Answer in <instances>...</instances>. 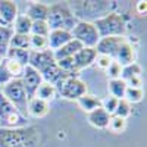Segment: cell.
<instances>
[{"label":"cell","mask_w":147,"mask_h":147,"mask_svg":"<svg viewBox=\"0 0 147 147\" xmlns=\"http://www.w3.org/2000/svg\"><path fill=\"white\" fill-rule=\"evenodd\" d=\"M97 56L96 49H90V47H82L80 52H77L72 56L74 60V66H75V71H81L84 68H88L90 65L94 63V59Z\"/></svg>","instance_id":"obj_11"},{"label":"cell","mask_w":147,"mask_h":147,"mask_svg":"<svg viewBox=\"0 0 147 147\" xmlns=\"http://www.w3.org/2000/svg\"><path fill=\"white\" fill-rule=\"evenodd\" d=\"M112 60H113V59H110V57L106 56V55H97L96 59H94V63L97 65V68H99V69L106 71V69L109 68V65L112 63Z\"/></svg>","instance_id":"obj_36"},{"label":"cell","mask_w":147,"mask_h":147,"mask_svg":"<svg viewBox=\"0 0 147 147\" xmlns=\"http://www.w3.org/2000/svg\"><path fill=\"white\" fill-rule=\"evenodd\" d=\"M27 125V118L22 116L0 90V128L15 129Z\"/></svg>","instance_id":"obj_4"},{"label":"cell","mask_w":147,"mask_h":147,"mask_svg":"<svg viewBox=\"0 0 147 147\" xmlns=\"http://www.w3.org/2000/svg\"><path fill=\"white\" fill-rule=\"evenodd\" d=\"M31 25L32 21L24 13V15H18L13 25H12V30H13V34H21V35H30L31 34Z\"/></svg>","instance_id":"obj_20"},{"label":"cell","mask_w":147,"mask_h":147,"mask_svg":"<svg viewBox=\"0 0 147 147\" xmlns=\"http://www.w3.org/2000/svg\"><path fill=\"white\" fill-rule=\"evenodd\" d=\"M46 22L50 31L53 30H63V31H72V28L78 24L77 16L69 10V7H66L65 5H52L49 6V12H47V18Z\"/></svg>","instance_id":"obj_1"},{"label":"cell","mask_w":147,"mask_h":147,"mask_svg":"<svg viewBox=\"0 0 147 147\" xmlns=\"http://www.w3.org/2000/svg\"><path fill=\"white\" fill-rule=\"evenodd\" d=\"M28 116H34V118H43L49 113V110H50V105L47 102L38 99V97H32V99L28 100Z\"/></svg>","instance_id":"obj_16"},{"label":"cell","mask_w":147,"mask_h":147,"mask_svg":"<svg viewBox=\"0 0 147 147\" xmlns=\"http://www.w3.org/2000/svg\"><path fill=\"white\" fill-rule=\"evenodd\" d=\"M47 12H49V6H46V5H43V3H31L25 15H27L32 22H34V21H46Z\"/></svg>","instance_id":"obj_21"},{"label":"cell","mask_w":147,"mask_h":147,"mask_svg":"<svg viewBox=\"0 0 147 147\" xmlns=\"http://www.w3.org/2000/svg\"><path fill=\"white\" fill-rule=\"evenodd\" d=\"M18 16V6L15 2L10 0H0V19L5 22V25L12 27Z\"/></svg>","instance_id":"obj_13"},{"label":"cell","mask_w":147,"mask_h":147,"mask_svg":"<svg viewBox=\"0 0 147 147\" xmlns=\"http://www.w3.org/2000/svg\"><path fill=\"white\" fill-rule=\"evenodd\" d=\"M2 62L6 68V71L9 72V75L12 77V80H19L22 77V74H24V65H21L19 62H16V60H12V59H2Z\"/></svg>","instance_id":"obj_25"},{"label":"cell","mask_w":147,"mask_h":147,"mask_svg":"<svg viewBox=\"0 0 147 147\" xmlns=\"http://www.w3.org/2000/svg\"><path fill=\"white\" fill-rule=\"evenodd\" d=\"M116 106H118V99H115V97H112V96H107L102 100V109L106 113H109L110 116L115 113Z\"/></svg>","instance_id":"obj_34"},{"label":"cell","mask_w":147,"mask_h":147,"mask_svg":"<svg viewBox=\"0 0 147 147\" xmlns=\"http://www.w3.org/2000/svg\"><path fill=\"white\" fill-rule=\"evenodd\" d=\"M82 47H84V46H82L80 41H77V40L72 38V40L68 41L65 46H62L60 49L55 50V52H53V57H55V60H60V59H65V57H72L77 52H80Z\"/></svg>","instance_id":"obj_17"},{"label":"cell","mask_w":147,"mask_h":147,"mask_svg":"<svg viewBox=\"0 0 147 147\" xmlns=\"http://www.w3.org/2000/svg\"><path fill=\"white\" fill-rule=\"evenodd\" d=\"M0 62H2V59H0Z\"/></svg>","instance_id":"obj_39"},{"label":"cell","mask_w":147,"mask_h":147,"mask_svg":"<svg viewBox=\"0 0 147 147\" xmlns=\"http://www.w3.org/2000/svg\"><path fill=\"white\" fill-rule=\"evenodd\" d=\"M22 128H0V147H27V134Z\"/></svg>","instance_id":"obj_7"},{"label":"cell","mask_w":147,"mask_h":147,"mask_svg":"<svg viewBox=\"0 0 147 147\" xmlns=\"http://www.w3.org/2000/svg\"><path fill=\"white\" fill-rule=\"evenodd\" d=\"M0 90H2V94L6 99L18 109V112L22 116L28 118V110H27L28 97H27V93H25V88H24V85H22L21 78L19 80H12L10 82L3 85Z\"/></svg>","instance_id":"obj_3"},{"label":"cell","mask_w":147,"mask_h":147,"mask_svg":"<svg viewBox=\"0 0 147 147\" xmlns=\"http://www.w3.org/2000/svg\"><path fill=\"white\" fill-rule=\"evenodd\" d=\"M71 35L74 40L80 41L84 47H90V49H96L97 43L100 40V35L97 32L94 24L87 21H78V24L72 28Z\"/></svg>","instance_id":"obj_5"},{"label":"cell","mask_w":147,"mask_h":147,"mask_svg":"<svg viewBox=\"0 0 147 147\" xmlns=\"http://www.w3.org/2000/svg\"><path fill=\"white\" fill-rule=\"evenodd\" d=\"M77 103L84 112H87V113L93 112V110L97 109V107H102V100L99 99V97H96L93 94H88V93H85L84 96L80 97V99H77Z\"/></svg>","instance_id":"obj_19"},{"label":"cell","mask_w":147,"mask_h":147,"mask_svg":"<svg viewBox=\"0 0 147 147\" xmlns=\"http://www.w3.org/2000/svg\"><path fill=\"white\" fill-rule=\"evenodd\" d=\"M72 40V35L69 31H63V30H53L49 32L47 35V41H49V50H57L62 46H65L68 41Z\"/></svg>","instance_id":"obj_14"},{"label":"cell","mask_w":147,"mask_h":147,"mask_svg":"<svg viewBox=\"0 0 147 147\" xmlns=\"http://www.w3.org/2000/svg\"><path fill=\"white\" fill-rule=\"evenodd\" d=\"M93 24L100 35V38H105V37H121L125 34V30H127L124 16L115 13V12L105 15L103 18L96 19Z\"/></svg>","instance_id":"obj_2"},{"label":"cell","mask_w":147,"mask_h":147,"mask_svg":"<svg viewBox=\"0 0 147 147\" xmlns=\"http://www.w3.org/2000/svg\"><path fill=\"white\" fill-rule=\"evenodd\" d=\"M9 47L12 49H21V50H30V35H21L13 34L10 38Z\"/></svg>","instance_id":"obj_29"},{"label":"cell","mask_w":147,"mask_h":147,"mask_svg":"<svg viewBox=\"0 0 147 147\" xmlns=\"http://www.w3.org/2000/svg\"><path fill=\"white\" fill-rule=\"evenodd\" d=\"M129 115H131V105H129L125 99L118 100V106H116V109H115L113 116H118V118H122V119H127Z\"/></svg>","instance_id":"obj_33"},{"label":"cell","mask_w":147,"mask_h":147,"mask_svg":"<svg viewBox=\"0 0 147 147\" xmlns=\"http://www.w3.org/2000/svg\"><path fill=\"white\" fill-rule=\"evenodd\" d=\"M13 35V30L12 27H3L0 25V59H5L6 53L9 50V43Z\"/></svg>","instance_id":"obj_22"},{"label":"cell","mask_w":147,"mask_h":147,"mask_svg":"<svg viewBox=\"0 0 147 147\" xmlns=\"http://www.w3.org/2000/svg\"><path fill=\"white\" fill-rule=\"evenodd\" d=\"M53 62H56V60L53 57V52L52 50H44V52H31L30 50L28 65L31 68H34L35 71L41 72L44 68H47L49 65H52Z\"/></svg>","instance_id":"obj_10"},{"label":"cell","mask_w":147,"mask_h":147,"mask_svg":"<svg viewBox=\"0 0 147 147\" xmlns=\"http://www.w3.org/2000/svg\"><path fill=\"white\" fill-rule=\"evenodd\" d=\"M113 60H116L121 66H127V65L134 63L136 62V50H134V47L125 40L122 43V46L119 47V50Z\"/></svg>","instance_id":"obj_15"},{"label":"cell","mask_w":147,"mask_h":147,"mask_svg":"<svg viewBox=\"0 0 147 147\" xmlns=\"http://www.w3.org/2000/svg\"><path fill=\"white\" fill-rule=\"evenodd\" d=\"M107 90H109V96H112V97H115V99L121 100V99H124V94H125V90H127V84L121 78L109 80Z\"/></svg>","instance_id":"obj_23"},{"label":"cell","mask_w":147,"mask_h":147,"mask_svg":"<svg viewBox=\"0 0 147 147\" xmlns=\"http://www.w3.org/2000/svg\"><path fill=\"white\" fill-rule=\"evenodd\" d=\"M106 72H107V77L110 80H118V78H121L122 66L116 62V60H112V63L109 65V68L106 69Z\"/></svg>","instance_id":"obj_35"},{"label":"cell","mask_w":147,"mask_h":147,"mask_svg":"<svg viewBox=\"0 0 147 147\" xmlns=\"http://www.w3.org/2000/svg\"><path fill=\"white\" fill-rule=\"evenodd\" d=\"M0 25H3V27H7V25H5V22H3L2 19H0Z\"/></svg>","instance_id":"obj_38"},{"label":"cell","mask_w":147,"mask_h":147,"mask_svg":"<svg viewBox=\"0 0 147 147\" xmlns=\"http://www.w3.org/2000/svg\"><path fill=\"white\" fill-rule=\"evenodd\" d=\"M55 87H56L57 94L68 100H77L87 93V85L78 77H68L60 82H57Z\"/></svg>","instance_id":"obj_6"},{"label":"cell","mask_w":147,"mask_h":147,"mask_svg":"<svg viewBox=\"0 0 147 147\" xmlns=\"http://www.w3.org/2000/svg\"><path fill=\"white\" fill-rule=\"evenodd\" d=\"M127 38L124 35H121V37H105V38H100L99 43H97L96 52H97V55H106L110 59H115L119 47L122 46V43Z\"/></svg>","instance_id":"obj_9"},{"label":"cell","mask_w":147,"mask_h":147,"mask_svg":"<svg viewBox=\"0 0 147 147\" xmlns=\"http://www.w3.org/2000/svg\"><path fill=\"white\" fill-rule=\"evenodd\" d=\"M144 97V91L143 88H134V87H127L124 99L131 105V103H140Z\"/></svg>","instance_id":"obj_30"},{"label":"cell","mask_w":147,"mask_h":147,"mask_svg":"<svg viewBox=\"0 0 147 147\" xmlns=\"http://www.w3.org/2000/svg\"><path fill=\"white\" fill-rule=\"evenodd\" d=\"M30 50L31 52H44V50H49L47 37L30 35Z\"/></svg>","instance_id":"obj_28"},{"label":"cell","mask_w":147,"mask_h":147,"mask_svg":"<svg viewBox=\"0 0 147 147\" xmlns=\"http://www.w3.org/2000/svg\"><path fill=\"white\" fill-rule=\"evenodd\" d=\"M137 10H138V13H146L147 3H146V2H138V3H137Z\"/></svg>","instance_id":"obj_37"},{"label":"cell","mask_w":147,"mask_h":147,"mask_svg":"<svg viewBox=\"0 0 147 147\" xmlns=\"http://www.w3.org/2000/svg\"><path fill=\"white\" fill-rule=\"evenodd\" d=\"M56 94H57V91H56V87L55 85H52V84H49V82H41L40 84V87L37 88V93H35V96L34 97H38V99H41V100H44V102H50V100H53L55 97H56Z\"/></svg>","instance_id":"obj_24"},{"label":"cell","mask_w":147,"mask_h":147,"mask_svg":"<svg viewBox=\"0 0 147 147\" xmlns=\"http://www.w3.org/2000/svg\"><path fill=\"white\" fill-rule=\"evenodd\" d=\"M50 32L46 21H34L31 25V34L30 35H41V37H47Z\"/></svg>","instance_id":"obj_31"},{"label":"cell","mask_w":147,"mask_h":147,"mask_svg":"<svg viewBox=\"0 0 147 147\" xmlns=\"http://www.w3.org/2000/svg\"><path fill=\"white\" fill-rule=\"evenodd\" d=\"M21 81H22V85H24V88H25L27 97L30 100L35 96L37 88H38L40 84L43 82V78H41V74L38 71H35L34 68L27 65L25 68H24V74L21 77Z\"/></svg>","instance_id":"obj_8"},{"label":"cell","mask_w":147,"mask_h":147,"mask_svg":"<svg viewBox=\"0 0 147 147\" xmlns=\"http://www.w3.org/2000/svg\"><path fill=\"white\" fill-rule=\"evenodd\" d=\"M134 77H141V66L137 62L127 65V66H122V72H121V80L122 81L127 82L128 80H131Z\"/></svg>","instance_id":"obj_27"},{"label":"cell","mask_w":147,"mask_h":147,"mask_svg":"<svg viewBox=\"0 0 147 147\" xmlns=\"http://www.w3.org/2000/svg\"><path fill=\"white\" fill-rule=\"evenodd\" d=\"M88 122L94 127V128H99V129H105L107 128L109 125V119H110V115L106 113L102 107H97L94 109L93 112L88 113Z\"/></svg>","instance_id":"obj_18"},{"label":"cell","mask_w":147,"mask_h":147,"mask_svg":"<svg viewBox=\"0 0 147 147\" xmlns=\"http://www.w3.org/2000/svg\"><path fill=\"white\" fill-rule=\"evenodd\" d=\"M40 74H41L43 81L52 84V85H56L57 82H60L62 80H65L68 77H75V75H72V74H68V72L62 71L56 65V62H53L52 65H49L47 68H44Z\"/></svg>","instance_id":"obj_12"},{"label":"cell","mask_w":147,"mask_h":147,"mask_svg":"<svg viewBox=\"0 0 147 147\" xmlns=\"http://www.w3.org/2000/svg\"><path fill=\"white\" fill-rule=\"evenodd\" d=\"M107 128L112 131V132L119 134L122 131H125V128H127V119H122V118H118V116H113L112 115V116H110V119H109Z\"/></svg>","instance_id":"obj_32"},{"label":"cell","mask_w":147,"mask_h":147,"mask_svg":"<svg viewBox=\"0 0 147 147\" xmlns=\"http://www.w3.org/2000/svg\"><path fill=\"white\" fill-rule=\"evenodd\" d=\"M6 57L12 59V60H16V62H19L21 65L27 66L28 60H30V50H21V49H12V47H9V50L6 53Z\"/></svg>","instance_id":"obj_26"}]
</instances>
